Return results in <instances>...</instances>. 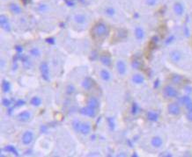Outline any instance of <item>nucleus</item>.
<instances>
[{
    "mask_svg": "<svg viewBox=\"0 0 192 157\" xmlns=\"http://www.w3.org/2000/svg\"><path fill=\"white\" fill-rule=\"evenodd\" d=\"M108 33V26L103 22L97 23L92 30V35L94 37H103L105 35H107Z\"/></svg>",
    "mask_w": 192,
    "mask_h": 157,
    "instance_id": "1",
    "label": "nucleus"
},
{
    "mask_svg": "<svg viewBox=\"0 0 192 157\" xmlns=\"http://www.w3.org/2000/svg\"><path fill=\"white\" fill-rule=\"evenodd\" d=\"M163 94L168 98H175L178 97L179 95L178 90L172 85H166L163 89Z\"/></svg>",
    "mask_w": 192,
    "mask_h": 157,
    "instance_id": "2",
    "label": "nucleus"
},
{
    "mask_svg": "<svg viewBox=\"0 0 192 157\" xmlns=\"http://www.w3.org/2000/svg\"><path fill=\"white\" fill-rule=\"evenodd\" d=\"M40 70H41L42 78L45 81H49V68L48 63L45 61L42 62L40 65Z\"/></svg>",
    "mask_w": 192,
    "mask_h": 157,
    "instance_id": "3",
    "label": "nucleus"
},
{
    "mask_svg": "<svg viewBox=\"0 0 192 157\" xmlns=\"http://www.w3.org/2000/svg\"><path fill=\"white\" fill-rule=\"evenodd\" d=\"M168 110L169 113L171 115H173V116H178L182 112L180 105L178 103H171V104H169Z\"/></svg>",
    "mask_w": 192,
    "mask_h": 157,
    "instance_id": "4",
    "label": "nucleus"
},
{
    "mask_svg": "<svg viewBox=\"0 0 192 157\" xmlns=\"http://www.w3.org/2000/svg\"><path fill=\"white\" fill-rule=\"evenodd\" d=\"M80 113L85 115V116L90 117V118H94L96 116V109L92 108V107L87 105L86 107H84L80 110Z\"/></svg>",
    "mask_w": 192,
    "mask_h": 157,
    "instance_id": "5",
    "label": "nucleus"
},
{
    "mask_svg": "<svg viewBox=\"0 0 192 157\" xmlns=\"http://www.w3.org/2000/svg\"><path fill=\"white\" fill-rule=\"evenodd\" d=\"M34 140V134L31 131H27L22 136V143L24 145H29Z\"/></svg>",
    "mask_w": 192,
    "mask_h": 157,
    "instance_id": "6",
    "label": "nucleus"
},
{
    "mask_svg": "<svg viewBox=\"0 0 192 157\" xmlns=\"http://www.w3.org/2000/svg\"><path fill=\"white\" fill-rule=\"evenodd\" d=\"M0 25L3 27V29H5V31L9 32V31L11 30V26H10V24H9V21H8V18L6 16L0 15Z\"/></svg>",
    "mask_w": 192,
    "mask_h": 157,
    "instance_id": "7",
    "label": "nucleus"
},
{
    "mask_svg": "<svg viewBox=\"0 0 192 157\" xmlns=\"http://www.w3.org/2000/svg\"><path fill=\"white\" fill-rule=\"evenodd\" d=\"M9 9H10V11H11L13 14H20V13L22 12V9H21V7H20L18 4H16V3H11V4L9 5Z\"/></svg>",
    "mask_w": 192,
    "mask_h": 157,
    "instance_id": "8",
    "label": "nucleus"
},
{
    "mask_svg": "<svg viewBox=\"0 0 192 157\" xmlns=\"http://www.w3.org/2000/svg\"><path fill=\"white\" fill-rule=\"evenodd\" d=\"M174 11H175V12H176V15H183V12H184V6H183V5L182 3H179V2L176 3L174 5Z\"/></svg>",
    "mask_w": 192,
    "mask_h": 157,
    "instance_id": "9",
    "label": "nucleus"
},
{
    "mask_svg": "<svg viewBox=\"0 0 192 157\" xmlns=\"http://www.w3.org/2000/svg\"><path fill=\"white\" fill-rule=\"evenodd\" d=\"M170 59H171V61L173 62L176 63L178 61H180L181 59H182V54L179 51H177V50H174V51H172V52L170 53Z\"/></svg>",
    "mask_w": 192,
    "mask_h": 157,
    "instance_id": "10",
    "label": "nucleus"
},
{
    "mask_svg": "<svg viewBox=\"0 0 192 157\" xmlns=\"http://www.w3.org/2000/svg\"><path fill=\"white\" fill-rule=\"evenodd\" d=\"M116 68L120 75H124L126 73V64L123 61H118L116 63Z\"/></svg>",
    "mask_w": 192,
    "mask_h": 157,
    "instance_id": "11",
    "label": "nucleus"
},
{
    "mask_svg": "<svg viewBox=\"0 0 192 157\" xmlns=\"http://www.w3.org/2000/svg\"><path fill=\"white\" fill-rule=\"evenodd\" d=\"M87 105L92 107V108H94V109H97L99 108L100 106V103H99V100L94 97H91L88 98L87 100Z\"/></svg>",
    "mask_w": 192,
    "mask_h": 157,
    "instance_id": "12",
    "label": "nucleus"
},
{
    "mask_svg": "<svg viewBox=\"0 0 192 157\" xmlns=\"http://www.w3.org/2000/svg\"><path fill=\"white\" fill-rule=\"evenodd\" d=\"M151 144H152V146H153L154 148H161L162 145H163V141H162V139L161 137L155 136V137H154V138L152 139Z\"/></svg>",
    "mask_w": 192,
    "mask_h": 157,
    "instance_id": "13",
    "label": "nucleus"
},
{
    "mask_svg": "<svg viewBox=\"0 0 192 157\" xmlns=\"http://www.w3.org/2000/svg\"><path fill=\"white\" fill-rule=\"evenodd\" d=\"M91 131V125L89 122H85L81 124V127H80V133L82 134L87 135Z\"/></svg>",
    "mask_w": 192,
    "mask_h": 157,
    "instance_id": "14",
    "label": "nucleus"
},
{
    "mask_svg": "<svg viewBox=\"0 0 192 157\" xmlns=\"http://www.w3.org/2000/svg\"><path fill=\"white\" fill-rule=\"evenodd\" d=\"M31 118V114L30 112H27V111H24V112H20L19 115H18V120L20 121H22V122H27L28 120H30Z\"/></svg>",
    "mask_w": 192,
    "mask_h": 157,
    "instance_id": "15",
    "label": "nucleus"
},
{
    "mask_svg": "<svg viewBox=\"0 0 192 157\" xmlns=\"http://www.w3.org/2000/svg\"><path fill=\"white\" fill-rule=\"evenodd\" d=\"M93 86V81L90 77H85L84 79V81L82 82V87L84 88L85 90H91Z\"/></svg>",
    "mask_w": 192,
    "mask_h": 157,
    "instance_id": "16",
    "label": "nucleus"
},
{
    "mask_svg": "<svg viewBox=\"0 0 192 157\" xmlns=\"http://www.w3.org/2000/svg\"><path fill=\"white\" fill-rule=\"evenodd\" d=\"M135 37L138 40H141L145 38V31L141 26H137L135 28Z\"/></svg>",
    "mask_w": 192,
    "mask_h": 157,
    "instance_id": "17",
    "label": "nucleus"
},
{
    "mask_svg": "<svg viewBox=\"0 0 192 157\" xmlns=\"http://www.w3.org/2000/svg\"><path fill=\"white\" fill-rule=\"evenodd\" d=\"M146 117H147V120L149 121H152V122H156L159 120V114L154 111H150V112H147Z\"/></svg>",
    "mask_w": 192,
    "mask_h": 157,
    "instance_id": "18",
    "label": "nucleus"
},
{
    "mask_svg": "<svg viewBox=\"0 0 192 157\" xmlns=\"http://www.w3.org/2000/svg\"><path fill=\"white\" fill-rule=\"evenodd\" d=\"M74 20L78 23V24H85L86 22V17L83 13H78L74 16Z\"/></svg>",
    "mask_w": 192,
    "mask_h": 157,
    "instance_id": "19",
    "label": "nucleus"
},
{
    "mask_svg": "<svg viewBox=\"0 0 192 157\" xmlns=\"http://www.w3.org/2000/svg\"><path fill=\"white\" fill-rule=\"evenodd\" d=\"M178 102H179V104L184 105L185 107H186V106L189 105V104H190V103H191L192 100H191V98L189 97V96H183V97H179Z\"/></svg>",
    "mask_w": 192,
    "mask_h": 157,
    "instance_id": "20",
    "label": "nucleus"
},
{
    "mask_svg": "<svg viewBox=\"0 0 192 157\" xmlns=\"http://www.w3.org/2000/svg\"><path fill=\"white\" fill-rule=\"evenodd\" d=\"M132 81L136 84H142L143 82H145V78H144L143 75H140V74H136V75L132 76Z\"/></svg>",
    "mask_w": 192,
    "mask_h": 157,
    "instance_id": "21",
    "label": "nucleus"
},
{
    "mask_svg": "<svg viewBox=\"0 0 192 157\" xmlns=\"http://www.w3.org/2000/svg\"><path fill=\"white\" fill-rule=\"evenodd\" d=\"M100 61L102 62V64L103 65H105V66H110L111 65V58L107 55V54H102L101 56H100Z\"/></svg>",
    "mask_w": 192,
    "mask_h": 157,
    "instance_id": "22",
    "label": "nucleus"
},
{
    "mask_svg": "<svg viewBox=\"0 0 192 157\" xmlns=\"http://www.w3.org/2000/svg\"><path fill=\"white\" fill-rule=\"evenodd\" d=\"M171 81L175 84H181L183 81V77L180 75H173L171 77Z\"/></svg>",
    "mask_w": 192,
    "mask_h": 157,
    "instance_id": "23",
    "label": "nucleus"
},
{
    "mask_svg": "<svg viewBox=\"0 0 192 157\" xmlns=\"http://www.w3.org/2000/svg\"><path fill=\"white\" fill-rule=\"evenodd\" d=\"M100 76H101V78H102L104 81H109L110 78H111L110 73L108 72L107 69H102V70L100 71Z\"/></svg>",
    "mask_w": 192,
    "mask_h": 157,
    "instance_id": "24",
    "label": "nucleus"
},
{
    "mask_svg": "<svg viewBox=\"0 0 192 157\" xmlns=\"http://www.w3.org/2000/svg\"><path fill=\"white\" fill-rule=\"evenodd\" d=\"M31 105H33L34 106H39L42 104V99L38 97H34L30 101Z\"/></svg>",
    "mask_w": 192,
    "mask_h": 157,
    "instance_id": "25",
    "label": "nucleus"
},
{
    "mask_svg": "<svg viewBox=\"0 0 192 157\" xmlns=\"http://www.w3.org/2000/svg\"><path fill=\"white\" fill-rule=\"evenodd\" d=\"M2 90H4V92H9L10 91V90H11V85H10V83H9V82H7V81H3V82H2Z\"/></svg>",
    "mask_w": 192,
    "mask_h": 157,
    "instance_id": "26",
    "label": "nucleus"
},
{
    "mask_svg": "<svg viewBox=\"0 0 192 157\" xmlns=\"http://www.w3.org/2000/svg\"><path fill=\"white\" fill-rule=\"evenodd\" d=\"M5 150L6 152H8V153H12V154H13L15 155H19V153H18L17 149H16L14 147H13V146H7V147H5Z\"/></svg>",
    "mask_w": 192,
    "mask_h": 157,
    "instance_id": "27",
    "label": "nucleus"
},
{
    "mask_svg": "<svg viewBox=\"0 0 192 157\" xmlns=\"http://www.w3.org/2000/svg\"><path fill=\"white\" fill-rule=\"evenodd\" d=\"M81 122L78 121V120H74L73 123H72V127L74 128V130L76 132H80V127H81Z\"/></svg>",
    "mask_w": 192,
    "mask_h": 157,
    "instance_id": "28",
    "label": "nucleus"
},
{
    "mask_svg": "<svg viewBox=\"0 0 192 157\" xmlns=\"http://www.w3.org/2000/svg\"><path fill=\"white\" fill-rule=\"evenodd\" d=\"M115 9L113 7H107L105 9V14L107 16H109V17H112V16L115 15Z\"/></svg>",
    "mask_w": 192,
    "mask_h": 157,
    "instance_id": "29",
    "label": "nucleus"
},
{
    "mask_svg": "<svg viewBox=\"0 0 192 157\" xmlns=\"http://www.w3.org/2000/svg\"><path fill=\"white\" fill-rule=\"evenodd\" d=\"M30 54H31V55H33V56H36V57H38L39 55L41 54V52H40L39 48H37V47H34V48H32V49H31Z\"/></svg>",
    "mask_w": 192,
    "mask_h": 157,
    "instance_id": "30",
    "label": "nucleus"
},
{
    "mask_svg": "<svg viewBox=\"0 0 192 157\" xmlns=\"http://www.w3.org/2000/svg\"><path fill=\"white\" fill-rule=\"evenodd\" d=\"M142 66V62L138 60H134L132 61V67L134 68H136V69H138V68H140Z\"/></svg>",
    "mask_w": 192,
    "mask_h": 157,
    "instance_id": "31",
    "label": "nucleus"
},
{
    "mask_svg": "<svg viewBox=\"0 0 192 157\" xmlns=\"http://www.w3.org/2000/svg\"><path fill=\"white\" fill-rule=\"evenodd\" d=\"M138 111H139L138 105H137L136 103H134V104L132 105V107H131V112H132V114H133V115H136V114H138Z\"/></svg>",
    "mask_w": 192,
    "mask_h": 157,
    "instance_id": "32",
    "label": "nucleus"
},
{
    "mask_svg": "<svg viewBox=\"0 0 192 157\" xmlns=\"http://www.w3.org/2000/svg\"><path fill=\"white\" fill-rule=\"evenodd\" d=\"M146 3L147 5L149 6H154L157 5L158 3V0H146Z\"/></svg>",
    "mask_w": 192,
    "mask_h": 157,
    "instance_id": "33",
    "label": "nucleus"
},
{
    "mask_svg": "<svg viewBox=\"0 0 192 157\" xmlns=\"http://www.w3.org/2000/svg\"><path fill=\"white\" fill-rule=\"evenodd\" d=\"M2 104H3L4 106H5V107H9V106L11 105V101H10L9 99H7V98H4Z\"/></svg>",
    "mask_w": 192,
    "mask_h": 157,
    "instance_id": "34",
    "label": "nucleus"
},
{
    "mask_svg": "<svg viewBox=\"0 0 192 157\" xmlns=\"http://www.w3.org/2000/svg\"><path fill=\"white\" fill-rule=\"evenodd\" d=\"M174 40H175V36H174V35L170 36V37H168V39L166 40V44H167V45H168V44H170L171 42H173Z\"/></svg>",
    "mask_w": 192,
    "mask_h": 157,
    "instance_id": "35",
    "label": "nucleus"
},
{
    "mask_svg": "<svg viewBox=\"0 0 192 157\" xmlns=\"http://www.w3.org/2000/svg\"><path fill=\"white\" fill-rule=\"evenodd\" d=\"M108 125H109V127L111 128V130L112 129H114V127H115V124H114V121L112 119H109L108 120Z\"/></svg>",
    "mask_w": 192,
    "mask_h": 157,
    "instance_id": "36",
    "label": "nucleus"
},
{
    "mask_svg": "<svg viewBox=\"0 0 192 157\" xmlns=\"http://www.w3.org/2000/svg\"><path fill=\"white\" fill-rule=\"evenodd\" d=\"M187 119L190 120V121H192V112H187Z\"/></svg>",
    "mask_w": 192,
    "mask_h": 157,
    "instance_id": "37",
    "label": "nucleus"
},
{
    "mask_svg": "<svg viewBox=\"0 0 192 157\" xmlns=\"http://www.w3.org/2000/svg\"><path fill=\"white\" fill-rule=\"evenodd\" d=\"M186 109L188 110V112H192V102L186 106Z\"/></svg>",
    "mask_w": 192,
    "mask_h": 157,
    "instance_id": "38",
    "label": "nucleus"
},
{
    "mask_svg": "<svg viewBox=\"0 0 192 157\" xmlns=\"http://www.w3.org/2000/svg\"><path fill=\"white\" fill-rule=\"evenodd\" d=\"M184 89L186 90V91H187L188 93H190V92L192 91V88L190 87V86H186Z\"/></svg>",
    "mask_w": 192,
    "mask_h": 157,
    "instance_id": "39",
    "label": "nucleus"
},
{
    "mask_svg": "<svg viewBox=\"0 0 192 157\" xmlns=\"http://www.w3.org/2000/svg\"><path fill=\"white\" fill-rule=\"evenodd\" d=\"M25 104V102H24L23 100H19L18 102H17V105L18 106H20V105H23Z\"/></svg>",
    "mask_w": 192,
    "mask_h": 157,
    "instance_id": "40",
    "label": "nucleus"
},
{
    "mask_svg": "<svg viewBox=\"0 0 192 157\" xmlns=\"http://www.w3.org/2000/svg\"><path fill=\"white\" fill-rule=\"evenodd\" d=\"M47 41H48V43H52V44L54 43V40H53V39H50V40H49V39H48V40H47Z\"/></svg>",
    "mask_w": 192,
    "mask_h": 157,
    "instance_id": "41",
    "label": "nucleus"
},
{
    "mask_svg": "<svg viewBox=\"0 0 192 157\" xmlns=\"http://www.w3.org/2000/svg\"><path fill=\"white\" fill-rule=\"evenodd\" d=\"M16 50L18 51V52H21L22 51V47H17V48H16Z\"/></svg>",
    "mask_w": 192,
    "mask_h": 157,
    "instance_id": "42",
    "label": "nucleus"
},
{
    "mask_svg": "<svg viewBox=\"0 0 192 157\" xmlns=\"http://www.w3.org/2000/svg\"><path fill=\"white\" fill-rule=\"evenodd\" d=\"M22 1H23V2H24V3H25V4H27V2H28L29 0H22Z\"/></svg>",
    "mask_w": 192,
    "mask_h": 157,
    "instance_id": "43",
    "label": "nucleus"
}]
</instances>
